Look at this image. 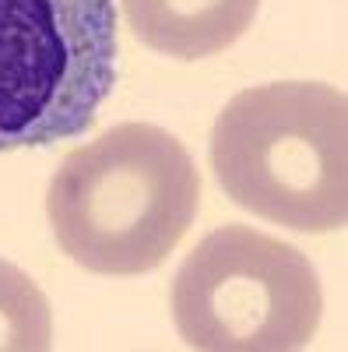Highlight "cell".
Returning <instances> with one entry per match:
<instances>
[{
	"label": "cell",
	"instance_id": "cell-3",
	"mask_svg": "<svg viewBox=\"0 0 348 352\" xmlns=\"http://www.w3.org/2000/svg\"><path fill=\"white\" fill-rule=\"evenodd\" d=\"M113 88V0H0V152L84 134Z\"/></svg>",
	"mask_w": 348,
	"mask_h": 352
},
{
	"label": "cell",
	"instance_id": "cell-2",
	"mask_svg": "<svg viewBox=\"0 0 348 352\" xmlns=\"http://www.w3.org/2000/svg\"><path fill=\"white\" fill-rule=\"evenodd\" d=\"M211 173L257 219L334 232L348 222V102L321 81H271L232 96L211 127Z\"/></svg>",
	"mask_w": 348,
	"mask_h": 352
},
{
	"label": "cell",
	"instance_id": "cell-4",
	"mask_svg": "<svg viewBox=\"0 0 348 352\" xmlns=\"http://www.w3.org/2000/svg\"><path fill=\"white\" fill-rule=\"evenodd\" d=\"M169 307L190 349L288 352L316 335L324 296L299 247L250 226H222L180 264Z\"/></svg>",
	"mask_w": 348,
	"mask_h": 352
},
{
	"label": "cell",
	"instance_id": "cell-5",
	"mask_svg": "<svg viewBox=\"0 0 348 352\" xmlns=\"http://www.w3.org/2000/svg\"><path fill=\"white\" fill-rule=\"evenodd\" d=\"M257 8L260 0H124L130 32L176 60L229 50L253 25Z\"/></svg>",
	"mask_w": 348,
	"mask_h": 352
},
{
	"label": "cell",
	"instance_id": "cell-6",
	"mask_svg": "<svg viewBox=\"0 0 348 352\" xmlns=\"http://www.w3.org/2000/svg\"><path fill=\"white\" fill-rule=\"evenodd\" d=\"M49 345V300L21 268L0 261V352H46Z\"/></svg>",
	"mask_w": 348,
	"mask_h": 352
},
{
	"label": "cell",
	"instance_id": "cell-1",
	"mask_svg": "<svg viewBox=\"0 0 348 352\" xmlns=\"http://www.w3.org/2000/svg\"><path fill=\"white\" fill-rule=\"evenodd\" d=\"M200 208L187 144L155 124H116L74 148L49 180L46 215L60 250L92 275L155 272Z\"/></svg>",
	"mask_w": 348,
	"mask_h": 352
}]
</instances>
